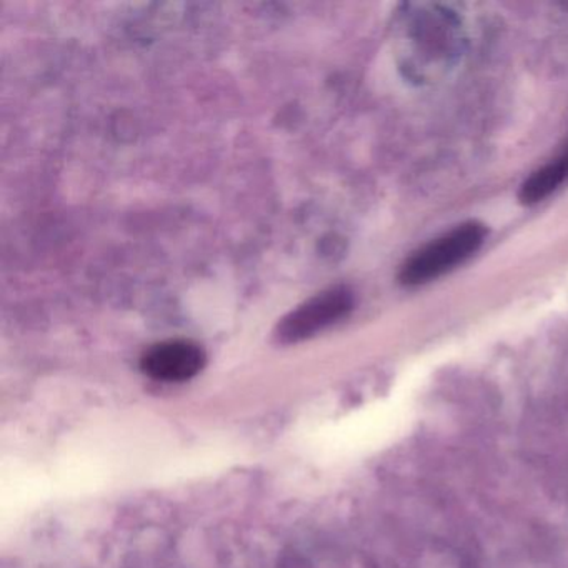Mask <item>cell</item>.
<instances>
[{
    "label": "cell",
    "mask_w": 568,
    "mask_h": 568,
    "mask_svg": "<svg viewBox=\"0 0 568 568\" xmlns=\"http://www.w3.org/2000/svg\"><path fill=\"white\" fill-rule=\"evenodd\" d=\"M354 308V294L347 287H332L315 295L282 318L277 338L282 344H295L314 337L335 324Z\"/></svg>",
    "instance_id": "obj_2"
},
{
    "label": "cell",
    "mask_w": 568,
    "mask_h": 568,
    "mask_svg": "<svg viewBox=\"0 0 568 568\" xmlns=\"http://www.w3.org/2000/svg\"><path fill=\"white\" fill-rule=\"evenodd\" d=\"M487 239V227L470 221L457 225L430 244L424 245L402 265L398 281L407 287H418L437 281L471 257Z\"/></svg>",
    "instance_id": "obj_1"
},
{
    "label": "cell",
    "mask_w": 568,
    "mask_h": 568,
    "mask_svg": "<svg viewBox=\"0 0 568 568\" xmlns=\"http://www.w3.org/2000/svg\"><path fill=\"white\" fill-rule=\"evenodd\" d=\"M204 348L191 341H168L145 352L141 368L145 375L162 382H185L204 368Z\"/></svg>",
    "instance_id": "obj_3"
},
{
    "label": "cell",
    "mask_w": 568,
    "mask_h": 568,
    "mask_svg": "<svg viewBox=\"0 0 568 568\" xmlns=\"http://www.w3.org/2000/svg\"><path fill=\"white\" fill-rule=\"evenodd\" d=\"M568 181V144L550 164L535 171L518 191V201L524 205H535L550 197Z\"/></svg>",
    "instance_id": "obj_4"
}]
</instances>
